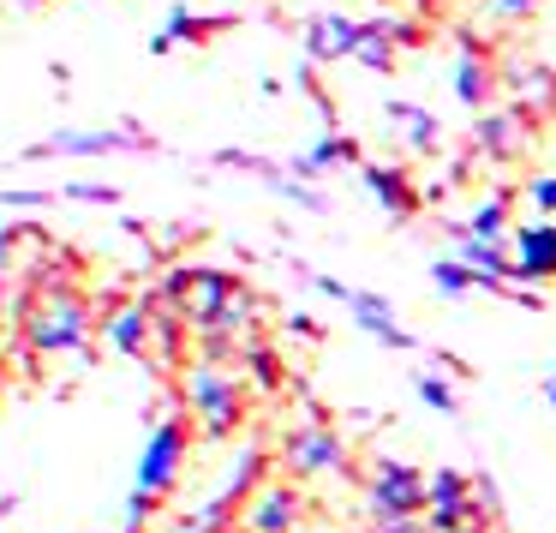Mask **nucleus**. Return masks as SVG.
Returning a JSON list of instances; mask_svg holds the SVG:
<instances>
[{
  "instance_id": "f257e3e1",
  "label": "nucleus",
  "mask_w": 556,
  "mask_h": 533,
  "mask_svg": "<svg viewBox=\"0 0 556 533\" xmlns=\"http://www.w3.org/2000/svg\"><path fill=\"white\" fill-rule=\"evenodd\" d=\"M18 324H25V348L30 354H85L90 348V330H97V300L78 288H42L25 294L13 306Z\"/></svg>"
},
{
  "instance_id": "f03ea898",
  "label": "nucleus",
  "mask_w": 556,
  "mask_h": 533,
  "mask_svg": "<svg viewBox=\"0 0 556 533\" xmlns=\"http://www.w3.org/2000/svg\"><path fill=\"white\" fill-rule=\"evenodd\" d=\"M245 372L240 365H210V360H192L180 372V401L192 413L198 437L204 444H228L233 432L245 425Z\"/></svg>"
},
{
  "instance_id": "7ed1b4c3",
  "label": "nucleus",
  "mask_w": 556,
  "mask_h": 533,
  "mask_svg": "<svg viewBox=\"0 0 556 533\" xmlns=\"http://www.w3.org/2000/svg\"><path fill=\"white\" fill-rule=\"evenodd\" d=\"M276 468L305 485V480H324V473H353V449H348V437H341L336 425L312 413V420H300V425L281 432Z\"/></svg>"
},
{
  "instance_id": "20e7f679",
  "label": "nucleus",
  "mask_w": 556,
  "mask_h": 533,
  "mask_svg": "<svg viewBox=\"0 0 556 533\" xmlns=\"http://www.w3.org/2000/svg\"><path fill=\"white\" fill-rule=\"evenodd\" d=\"M192 437H198L192 413H162V420L150 425V437H144L132 492H144V497H156V504H162V497L180 485V468H186V456H192Z\"/></svg>"
},
{
  "instance_id": "39448f33",
  "label": "nucleus",
  "mask_w": 556,
  "mask_h": 533,
  "mask_svg": "<svg viewBox=\"0 0 556 533\" xmlns=\"http://www.w3.org/2000/svg\"><path fill=\"white\" fill-rule=\"evenodd\" d=\"M365 504H371V516H425L431 509V473L413 468V461L377 456L371 480H365Z\"/></svg>"
},
{
  "instance_id": "423d86ee",
  "label": "nucleus",
  "mask_w": 556,
  "mask_h": 533,
  "mask_svg": "<svg viewBox=\"0 0 556 533\" xmlns=\"http://www.w3.org/2000/svg\"><path fill=\"white\" fill-rule=\"evenodd\" d=\"M114 150H162V145L126 121L121 133H49L42 145L25 150V162H49V157H114Z\"/></svg>"
},
{
  "instance_id": "0eeeda50",
  "label": "nucleus",
  "mask_w": 556,
  "mask_h": 533,
  "mask_svg": "<svg viewBox=\"0 0 556 533\" xmlns=\"http://www.w3.org/2000/svg\"><path fill=\"white\" fill-rule=\"evenodd\" d=\"M472 145H479L484 162H515L532 150V121L520 102H503V109H484L472 121Z\"/></svg>"
},
{
  "instance_id": "6e6552de",
  "label": "nucleus",
  "mask_w": 556,
  "mask_h": 533,
  "mask_svg": "<svg viewBox=\"0 0 556 533\" xmlns=\"http://www.w3.org/2000/svg\"><path fill=\"white\" fill-rule=\"evenodd\" d=\"M508 252H515V264H508V282H527V288H544V282H556V222H551V216L520 222V228L508 234Z\"/></svg>"
},
{
  "instance_id": "1a4fd4ad",
  "label": "nucleus",
  "mask_w": 556,
  "mask_h": 533,
  "mask_svg": "<svg viewBox=\"0 0 556 533\" xmlns=\"http://www.w3.org/2000/svg\"><path fill=\"white\" fill-rule=\"evenodd\" d=\"M305 521L300 480H264V492L240 509V533H293Z\"/></svg>"
},
{
  "instance_id": "9d476101",
  "label": "nucleus",
  "mask_w": 556,
  "mask_h": 533,
  "mask_svg": "<svg viewBox=\"0 0 556 533\" xmlns=\"http://www.w3.org/2000/svg\"><path fill=\"white\" fill-rule=\"evenodd\" d=\"M359 30H365V18H348V13H312V18H305V61H312V66L353 61V49H359Z\"/></svg>"
},
{
  "instance_id": "9b49d317",
  "label": "nucleus",
  "mask_w": 556,
  "mask_h": 533,
  "mask_svg": "<svg viewBox=\"0 0 556 533\" xmlns=\"http://www.w3.org/2000/svg\"><path fill=\"white\" fill-rule=\"evenodd\" d=\"M102 336H109L114 354H126V360H144V354L156 348V312H150L144 294L114 306V312L102 318Z\"/></svg>"
},
{
  "instance_id": "f8f14e48",
  "label": "nucleus",
  "mask_w": 556,
  "mask_h": 533,
  "mask_svg": "<svg viewBox=\"0 0 556 533\" xmlns=\"http://www.w3.org/2000/svg\"><path fill=\"white\" fill-rule=\"evenodd\" d=\"M448 85H455L460 109L484 114V109H496V90H503V73L491 66V54H484V49H460V54H455V66H448Z\"/></svg>"
},
{
  "instance_id": "ddd939ff",
  "label": "nucleus",
  "mask_w": 556,
  "mask_h": 533,
  "mask_svg": "<svg viewBox=\"0 0 556 533\" xmlns=\"http://www.w3.org/2000/svg\"><path fill=\"white\" fill-rule=\"evenodd\" d=\"M359 181H365V193H371L395 222H413V216L425 210V193L413 186V174H407V169H395V162H365Z\"/></svg>"
},
{
  "instance_id": "4468645a",
  "label": "nucleus",
  "mask_w": 556,
  "mask_h": 533,
  "mask_svg": "<svg viewBox=\"0 0 556 533\" xmlns=\"http://www.w3.org/2000/svg\"><path fill=\"white\" fill-rule=\"evenodd\" d=\"M348 312H353V324H359L371 342H383L389 354H413V348H419V342H413V330H401L395 306H389L383 294H365V288H353V294H348Z\"/></svg>"
},
{
  "instance_id": "2eb2a0df",
  "label": "nucleus",
  "mask_w": 556,
  "mask_h": 533,
  "mask_svg": "<svg viewBox=\"0 0 556 533\" xmlns=\"http://www.w3.org/2000/svg\"><path fill=\"white\" fill-rule=\"evenodd\" d=\"M240 294H245L240 276H228V270H198V276H192V294H186V324H192V330L216 324V318L228 312Z\"/></svg>"
},
{
  "instance_id": "dca6fc26",
  "label": "nucleus",
  "mask_w": 556,
  "mask_h": 533,
  "mask_svg": "<svg viewBox=\"0 0 556 533\" xmlns=\"http://www.w3.org/2000/svg\"><path fill=\"white\" fill-rule=\"evenodd\" d=\"M329 169H365L359 138H348V133H324L312 150H305V157H293V162H288L293 181H324Z\"/></svg>"
},
{
  "instance_id": "f3484780",
  "label": "nucleus",
  "mask_w": 556,
  "mask_h": 533,
  "mask_svg": "<svg viewBox=\"0 0 556 533\" xmlns=\"http://www.w3.org/2000/svg\"><path fill=\"white\" fill-rule=\"evenodd\" d=\"M264 480H276V449H264V444H245L240 449V461L228 468V480H222V504H233V509H245L257 492H264Z\"/></svg>"
},
{
  "instance_id": "a211bd4d",
  "label": "nucleus",
  "mask_w": 556,
  "mask_h": 533,
  "mask_svg": "<svg viewBox=\"0 0 556 533\" xmlns=\"http://www.w3.org/2000/svg\"><path fill=\"white\" fill-rule=\"evenodd\" d=\"M383 121L407 133V150H413V157H437V145H443V121H437L431 109H419V102H407V97L383 102Z\"/></svg>"
},
{
  "instance_id": "6ab92c4d",
  "label": "nucleus",
  "mask_w": 556,
  "mask_h": 533,
  "mask_svg": "<svg viewBox=\"0 0 556 533\" xmlns=\"http://www.w3.org/2000/svg\"><path fill=\"white\" fill-rule=\"evenodd\" d=\"M240 372H245V384H252V389H264V396H276V389L288 384V360H281V348H276V342H264V336H252V342H245Z\"/></svg>"
},
{
  "instance_id": "aec40b11",
  "label": "nucleus",
  "mask_w": 556,
  "mask_h": 533,
  "mask_svg": "<svg viewBox=\"0 0 556 533\" xmlns=\"http://www.w3.org/2000/svg\"><path fill=\"white\" fill-rule=\"evenodd\" d=\"M395 37H389V18L377 13V18H365V30H359V49H353V61L365 66V73H395Z\"/></svg>"
},
{
  "instance_id": "412c9836",
  "label": "nucleus",
  "mask_w": 556,
  "mask_h": 533,
  "mask_svg": "<svg viewBox=\"0 0 556 533\" xmlns=\"http://www.w3.org/2000/svg\"><path fill=\"white\" fill-rule=\"evenodd\" d=\"M460 264H472L479 276H496L508 282V264H515V252H508V240H484V234H460Z\"/></svg>"
},
{
  "instance_id": "4be33fe9",
  "label": "nucleus",
  "mask_w": 556,
  "mask_h": 533,
  "mask_svg": "<svg viewBox=\"0 0 556 533\" xmlns=\"http://www.w3.org/2000/svg\"><path fill=\"white\" fill-rule=\"evenodd\" d=\"M503 78L520 90V109L532 114H556V73H544V66H503Z\"/></svg>"
},
{
  "instance_id": "5701e85b",
  "label": "nucleus",
  "mask_w": 556,
  "mask_h": 533,
  "mask_svg": "<svg viewBox=\"0 0 556 533\" xmlns=\"http://www.w3.org/2000/svg\"><path fill=\"white\" fill-rule=\"evenodd\" d=\"M467 234H484V240H508V193H491V198H479L472 204V216H467Z\"/></svg>"
},
{
  "instance_id": "b1692460",
  "label": "nucleus",
  "mask_w": 556,
  "mask_h": 533,
  "mask_svg": "<svg viewBox=\"0 0 556 533\" xmlns=\"http://www.w3.org/2000/svg\"><path fill=\"white\" fill-rule=\"evenodd\" d=\"M228 25H233V18H198V13H186V7H174L162 30H168L174 42H216Z\"/></svg>"
},
{
  "instance_id": "393cba45",
  "label": "nucleus",
  "mask_w": 556,
  "mask_h": 533,
  "mask_svg": "<svg viewBox=\"0 0 556 533\" xmlns=\"http://www.w3.org/2000/svg\"><path fill=\"white\" fill-rule=\"evenodd\" d=\"M431 288L443 294V300H460V294L479 288V270L460 264V258H437V264H431Z\"/></svg>"
},
{
  "instance_id": "a878e982",
  "label": "nucleus",
  "mask_w": 556,
  "mask_h": 533,
  "mask_svg": "<svg viewBox=\"0 0 556 533\" xmlns=\"http://www.w3.org/2000/svg\"><path fill=\"white\" fill-rule=\"evenodd\" d=\"M216 162H222V169H240V174H257V181H264L269 193H276V186L288 181V169H281V162L252 157V150H216Z\"/></svg>"
},
{
  "instance_id": "bb28decb",
  "label": "nucleus",
  "mask_w": 556,
  "mask_h": 533,
  "mask_svg": "<svg viewBox=\"0 0 556 533\" xmlns=\"http://www.w3.org/2000/svg\"><path fill=\"white\" fill-rule=\"evenodd\" d=\"M472 497V473H460V468H437L431 473V509H448V504H467ZM425 509V516H431Z\"/></svg>"
},
{
  "instance_id": "cd10ccee",
  "label": "nucleus",
  "mask_w": 556,
  "mask_h": 533,
  "mask_svg": "<svg viewBox=\"0 0 556 533\" xmlns=\"http://www.w3.org/2000/svg\"><path fill=\"white\" fill-rule=\"evenodd\" d=\"M413 389H419V401H425V408L448 413V420L460 413V389L448 384V377H437V372H419V377H413Z\"/></svg>"
},
{
  "instance_id": "c85d7f7f",
  "label": "nucleus",
  "mask_w": 556,
  "mask_h": 533,
  "mask_svg": "<svg viewBox=\"0 0 556 533\" xmlns=\"http://www.w3.org/2000/svg\"><path fill=\"white\" fill-rule=\"evenodd\" d=\"M527 204L539 210V216L556 222V174H532V181H527Z\"/></svg>"
},
{
  "instance_id": "c756f323",
  "label": "nucleus",
  "mask_w": 556,
  "mask_h": 533,
  "mask_svg": "<svg viewBox=\"0 0 556 533\" xmlns=\"http://www.w3.org/2000/svg\"><path fill=\"white\" fill-rule=\"evenodd\" d=\"M544 0H491V7H484V13L496 18V25H527L532 13H539Z\"/></svg>"
},
{
  "instance_id": "7c9ffc66",
  "label": "nucleus",
  "mask_w": 556,
  "mask_h": 533,
  "mask_svg": "<svg viewBox=\"0 0 556 533\" xmlns=\"http://www.w3.org/2000/svg\"><path fill=\"white\" fill-rule=\"evenodd\" d=\"M389 18V37H395V49H425V37L431 30L419 25V18H401V13H383Z\"/></svg>"
},
{
  "instance_id": "2f4dec72",
  "label": "nucleus",
  "mask_w": 556,
  "mask_h": 533,
  "mask_svg": "<svg viewBox=\"0 0 556 533\" xmlns=\"http://www.w3.org/2000/svg\"><path fill=\"white\" fill-rule=\"evenodd\" d=\"M365 533H431V521L425 516H371Z\"/></svg>"
},
{
  "instance_id": "473e14b6",
  "label": "nucleus",
  "mask_w": 556,
  "mask_h": 533,
  "mask_svg": "<svg viewBox=\"0 0 556 533\" xmlns=\"http://www.w3.org/2000/svg\"><path fill=\"white\" fill-rule=\"evenodd\" d=\"M66 198H78V204H121V186H90V181H73V186H66Z\"/></svg>"
},
{
  "instance_id": "72a5a7b5",
  "label": "nucleus",
  "mask_w": 556,
  "mask_h": 533,
  "mask_svg": "<svg viewBox=\"0 0 556 533\" xmlns=\"http://www.w3.org/2000/svg\"><path fill=\"white\" fill-rule=\"evenodd\" d=\"M13 246H18V228H0V276H13Z\"/></svg>"
},
{
  "instance_id": "f704fd0d",
  "label": "nucleus",
  "mask_w": 556,
  "mask_h": 533,
  "mask_svg": "<svg viewBox=\"0 0 556 533\" xmlns=\"http://www.w3.org/2000/svg\"><path fill=\"white\" fill-rule=\"evenodd\" d=\"M312 288H317V294H329V300H341V306H348V294H353L348 282H336V276H312Z\"/></svg>"
},
{
  "instance_id": "c9c22d12",
  "label": "nucleus",
  "mask_w": 556,
  "mask_h": 533,
  "mask_svg": "<svg viewBox=\"0 0 556 533\" xmlns=\"http://www.w3.org/2000/svg\"><path fill=\"white\" fill-rule=\"evenodd\" d=\"M288 330H293V336H305V342H317V336H324V324H317V318H300V312L288 318Z\"/></svg>"
},
{
  "instance_id": "e433bc0d",
  "label": "nucleus",
  "mask_w": 556,
  "mask_h": 533,
  "mask_svg": "<svg viewBox=\"0 0 556 533\" xmlns=\"http://www.w3.org/2000/svg\"><path fill=\"white\" fill-rule=\"evenodd\" d=\"M0 204H49V193H0Z\"/></svg>"
},
{
  "instance_id": "4c0bfd02",
  "label": "nucleus",
  "mask_w": 556,
  "mask_h": 533,
  "mask_svg": "<svg viewBox=\"0 0 556 533\" xmlns=\"http://www.w3.org/2000/svg\"><path fill=\"white\" fill-rule=\"evenodd\" d=\"M431 365H443V372H455V377H467V360H455V354H431Z\"/></svg>"
},
{
  "instance_id": "58836bf2",
  "label": "nucleus",
  "mask_w": 556,
  "mask_h": 533,
  "mask_svg": "<svg viewBox=\"0 0 556 533\" xmlns=\"http://www.w3.org/2000/svg\"><path fill=\"white\" fill-rule=\"evenodd\" d=\"M7 312H13V282L0 276V324H7Z\"/></svg>"
},
{
  "instance_id": "ea45409f",
  "label": "nucleus",
  "mask_w": 556,
  "mask_h": 533,
  "mask_svg": "<svg viewBox=\"0 0 556 533\" xmlns=\"http://www.w3.org/2000/svg\"><path fill=\"white\" fill-rule=\"evenodd\" d=\"M407 7H413V13H419V18H431L437 7H443V0H407Z\"/></svg>"
},
{
  "instance_id": "a19ab883",
  "label": "nucleus",
  "mask_w": 556,
  "mask_h": 533,
  "mask_svg": "<svg viewBox=\"0 0 556 533\" xmlns=\"http://www.w3.org/2000/svg\"><path fill=\"white\" fill-rule=\"evenodd\" d=\"M544 401H551V408H556V377H544Z\"/></svg>"
},
{
  "instance_id": "79ce46f5",
  "label": "nucleus",
  "mask_w": 556,
  "mask_h": 533,
  "mask_svg": "<svg viewBox=\"0 0 556 533\" xmlns=\"http://www.w3.org/2000/svg\"><path fill=\"white\" fill-rule=\"evenodd\" d=\"M293 533H317V528H305V521H300V528H293Z\"/></svg>"
},
{
  "instance_id": "37998d69",
  "label": "nucleus",
  "mask_w": 556,
  "mask_h": 533,
  "mask_svg": "<svg viewBox=\"0 0 556 533\" xmlns=\"http://www.w3.org/2000/svg\"><path fill=\"white\" fill-rule=\"evenodd\" d=\"M0 377H7V372H0Z\"/></svg>"
}]
</instances>
